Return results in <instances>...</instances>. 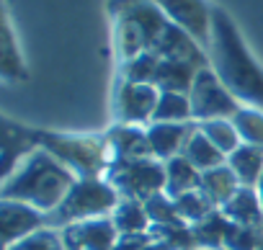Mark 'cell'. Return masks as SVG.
Masks as SVG:
<instances>
[{
    "label": "cell",
    "mask_w": 263,
    "mask_h": 250,
    "mask_svg": "<svg viewBox=\"0 0 263 250\" xmlns=\"http://www.w3.org/2000/svg\"><path fill=\"white\" fill-rule=\"evenodd\" d=\"M230 121H232V127L237 129L242 145L263 147V111L242 106Z\"/></svg>",
    "instance_id": "cell-27"
},
{
    "label": "cell",
    "mask_w": 263,
    "mask_h": 250,
    "mask_svg": "<svg viewBox=\"0 0 263 250\" xmlns=\"http://www.w3.org/2000/svg\"><path fill=\"white\" fill-rule=\"evenodd\" d=\"M209 62L224 88L242 106L263 111V65L248 49L235 18L219 6H214L212 18Z\"/></svg>",
    "instance_id": "cell-1"
},
{
    "label": "cell",
    "mask_w": 263,
    "mask_h": 250,
    "mask_svg": "<svg viewBox=\"0 0 263 250\" xmlns=\"http://www.w3.org/2000/svg\"><path fill=\"white\" fill-rule=\"evenodd\" d=\"M153 121H163V124H186V121H194L189 95L186 93L160 90V101H158V108H155Z\"/></svg>",
    "instance_id": "cell-25"
},
{
    "label": "cell",
    "mask_w": 263,
    "mask_h": 250,
    "mask_svg": "<svg viewBox=\"0 0 263 250\" xmlns=\"http://www.w3.org/2000/svg\"><path fill=\"white\" fill-rule=\"evenodd\" d=\"M65 250H114L116 240L121 237L111 222V217L75 222L60 229Z\"/></svg>",
    "instance_id": "cell-10"
},
{
    "label": "cell",
    "mask_w": 263,
    "mask_h": 250,
    "mask_svg": "<svg viewBox=\"0 0 263 250\" xmlns=\"http://www.w3.org/2000/svg\"><path fill=\"white\" fill-rule=\"evenodd\" d=\"M219 211H222L232 224H240V227H253V229H258V227L263 224V204H260L258 188L242 186Z\"/></svg>",
    "instance_id": "cell-17"
},
{
    "label": "cell",
    "mask_w": 263,
    "mask_h": 250,
    "mask_svg": "<svg viewBox=\"0 0 263 250\" xmlns=\"http://www.w3.org/2000/svg\"><path fill=\"white\" fill-rule=\"evenodd\" d=\"M36 145L54 155L75 178H106V170L111 165V152L106 145V137L93 134H67V132H52L34 127Z\"/></svg>",
    "instance_id": "cell-4"
},
{
    "label": "cell",
    "mask_w": 263,
    "mask_h": 250,
    "mask_svg": "<svg viewBox=\"0 0 263 250\" xmlns=\"http://www.w3.org/2000/svg\"><path fill=\"white\" fill-rule=\"evenodd\" d=\"M199 129L204 132V137L222 152V155H232L242 142H240V134L237 129L232 127V121L230 119H214V121H201L199 124Z\"/></svg>",
    "instance_id": "cell-26"
},
{
    "label": "cell",
    "mask_w": 263,
    "mask_h": 250,
    "mask_svg": "<svg viewBox=\"0 0 263 250\" xmlns=\"http://www.w3.org/2000/svg\"><path fill=\"white\" fill-rule=\"evenodd\" d=\"M199 70H201V67L189 65V62H178V60H160L153 85H155L158 90H168V93H186V95H189V93H191V88H194V80H196Z\"/></svg>",
    "instance_id": "cell-18"
},
{
    "label": "cell",
    "mask_w": 263,
    "mask_h": 250,
    "mask_svg": "<svg viewBox=\"0 0 263 250\" xmlns=\"http://www.w3.org/2000/svg\"><path fill=\"white\" fill-rule=\"evenodd\" d=\"M119 201L121 196L106 178H78L75 186L62 199V204L52 214H47V227L62 229L75 222L111 217Z\"/></svg>",
    "instance_id": "cell-5"
},
{
    "label": "cell",
    "mask_w": 263,
    "mask_h": 250,
    "mask_svg": "<svg viewBox=\"0 0 263 250\" xmlns=\"http://www.w3.org/2000/svg\"><path fill=\"white\" fill-rule=\"evenodd\" d=\"M158 65H160V54L145 52V54L129 60L124 65H116L119 67L116 78L119 80H129V83H153L155 72H158Z\"/></svg>",
    "instance_id": "cell-28"
},
{
    "label": "cell",
    "mask_w": 263,
    "mask_h": 250,
    "mask_svg": "<svg viewBox=\"0 0 263 250\" xmlns=\"http://www.w3.org/2000/svg\"><path fill=\"white\" fill-rule=\"evenodd\" d=\"M0 75L6 83H24L29 80V67L21 54V44L13 31V18L8 6H3V47H0Z\"/></svg>",
    "instance_id": "cell-16"
},
{
    "label": "cell",
    "mask_w": 263,
    "mask_h": 250,
    "mask_svg": "<svg viewBox=\"0 0 263 250\" xmlns=\"http://www.w3.org/2000/svg\"><path fill=\"white\" fill-rule=\"evenodd\" d=\"M222 250H227V247H222Z\"/></svg>",
    "instance_id": "cell-37"
},
{
    "label": "cell",
    "mask_w": 263,
    "mask_h": 250,
    "mask_svg": "<svg viewBox=\"0 0 263 250\" xmlns=\"http://www.w3.org/2000/svg\"><path fill=\"white\" fill-rule=\"evenodd\" d=\"M111 160H135V158H153L147 127H135V124H116L103 134Z\"/></svg>",
    "instance_id": "cell-14"
},
{
    "label": "cell",
    "mask_w": 263,
    "mask_h": 250,
    "mask_svg": "<svg viewBox=\"0 0 263 250\" xmlns=\"http://www.w3.org/2000/svg\"><path fill=\"white\" fill-rule=\"evenodd\" d=\"M176 201V209H178V214H181V219L191 227V224H199L201 219H206L212 211H214V204L204 196V191L199 188V191H189V194H183V196H178V199H173Z\"/></svg>",
    "instance_id": "cell-29"
},
{
    "label": "cell",
    "mask_w": 263,
    "mask_h": 250,
    "mask_svg": "<svg viewBox=\"0 0 263 250\" xmlns=\"http://www.w3.org/2000/svg\"><path fill=\"white\" fill-rule=\"evenodd\" d=\"M0 140H3V178H8L34 150H39L34 127L13 121L11 116H3L0 121Z\"/></svg>",
    "instance_id": "cell-12"
},
{
    "label": "cell",
    "mask_w": 263,
    "mask_h": 250,
    "mask_svg": "<svg viewBox=\"0 0 263 250\" xmlns=\"http://www.w3.org/2000/svg\"><path fill=\"white\" fill-rule=\"evenodd\" d=\"M150 3H155L171 24H176L189 36H194L209 54L214 6H209L206 0H150Z\"/></svg>",
    "instance_id": "cell-9"
},
{
    "label": "cell",
    "mask_w": 263,
    "mask_h": 250,
    "mask_svg": "<svg viewBox=\"0 0 263 250\" xmlns=\"http://www.w3.org/2000/svg\"><path fill=\"white\" fill-rule=\"evenodd\" d=\"M201 188V170H196L183 155L171 158L165 163V196L178 199L189 191H199Z\"/></svg>",
    "instance_id": "cell-20"
},
{
    "label": "cell",
    "mask_w": 263,
    "mask_h": 250,
    "mask_svg": "<svg viewBox=\"0 0 263 250\" xmlns=\"http://www.w3.org/2000/svg\"><path fill=\"white\" fill-rule=\"evenodd\" d=\"M194 132H196V121H186V124L153 121V124H147V140H150L153 158H158L160 163H168L171 158H178Z\"/></svg>",
    "instance_id": "cell-13"
},
{
    "label": "cell",
    "mask_w": 263,
    "mask_h": 250,
    "mask_svg": "<svg viewBox=\"0 0 263 250\" xmlns=\"http://www.w3.org/2000/svg\"><path fill=\"white\" fill-rule=\"evenodd\" d=\"M75 176L47 150H34L0 186V199L29 204L44 214H52L67 191L75 186Z\"/></svg>",
    "instance_id": "cell-2"
},
{
    "label": "cell",
    "mask_w": 263,
    "mask_h": 250,
    "mask_svg": "<svg viewBox=\"0 0 263 250\" xmlns=\"http://www.w3.org/2000/svg\"><path fill=\"white\" fill-rule=\"evenodd\" d=\"M3 250H65V242H62L60 229L44 227V229H39V232H34V235H29V237H24Z\"/></svg>",
    "instance_id": "cell-31"
},
{
    "label": "cell",
    "mask_w": 263,
    "mask_h": 250,
    "mask_svg": "<svg viewBox=\"0 0 263 250\" xmlns=\"http://www.w3.org/2000/svg\"><path fill=\"white\" fill-rule=\"evenodd\" d=\"M147 242H150V235H121L114 250H145Z\"/></svg>",
    "instance_id": "cell-33"
},
{
    "label": "cell",
    "mask_w": 263,
    "mask_h": 250,
    "mask_svg": "<svg viewBox=\"0 0 263 250\" xmlns=\"http://www.w3.org/2000/svg\"><path fill=\"white\" fill-rule=\"evenodd\" d=\"M145 209H147V217H150V224H158V227H181L186 224L176 209V201L165 194H155L153 199L145 201Z\"/></svg>",
    "instance_id": "cell-30"
},
{
    "label": "cell",
    "mask_w": 263,
    "mask_h": 250,
    "mask_svg": "<svg viewBox=\"0 0 263 250\" xmlns=\"http://www.w3.org/2000/svg\"><path fill=\"white\" fill-rule=\"evenodd\" d=\"M232 229V222L219 211L214 209L206 219H201L199 224H191V232H194V240H196V247H204V250H222L224 247V240Z\"/></svg>",
    "instance_id": "cell-24"
},
{
    "label": "cell",
    "mask_w": 263,
    "mask_h": 250,
    "mask_svg": "<svg viewBox=\"0 0 263 250\" xmlns=\"http://www.w3.org/2000/svg\"><path fill=\"white\" fill-rule=\"evenodd\" d=\"M258 196H260V204H263V176H260V183H258Z\"/></svg>",
    "instance_id": "cell-35"
},
{
    "label": "cell",
    "mask_w": 263,
    "mask_h": 250,
    "mask_svg": "<svg viewBox=\"0 0 263 250\" xmlns=\"http://www.w3.org/2000/svg\"><path fill=\"white\" fill-rule=\"evenodd\" d=\"M189 101H191V116L196 124L214 121V119H232L242 108V103L224 88V83L212 67L199 70L194 88L189 93Z\"/></svg>",
    "instance_id": "cell-7"
},
{
    "label": "cell",
    "mask_w": 263,
    "mask_h": 250,
    "mask_svg": "<svg viewBox=\"0 0 263 250\" xmlns=\"http://www.w3.org/2000/svg\"><path fill=\"white\" fill-rule=\"evenodd\" d=\"M227 165H230V168H232V173L237 176L240 186L258 188L260 176H263V147L240 145V147L227 158Z\"/></svg>",
    "instance_id": "cell-21"
},
{
    "label": "cell",
    "mask_w": 263,
    "mask_h": 250,
    "mask_svg": "<svg viewBox=\"0 0 263 250\" xmlns=\"http://www.w3.org/2000/svg\"><path fill=\"white\" fill-rule=\"evenodd\" d=\"M111 222L116 227L119 235H147L150 232V217L142 201H132V199H121L119 206L111 214Z\"/></svg>",
    "instance_id": "cell-22"
},
{
    "label": "cell",
    "mask_w": 263,
    "mask_h": 250,
    "mask_svg": "<svg viewBox=\"0 0 263 250\" xmlns=\"http://www.w3.org/2000/svg\"><path fill=\"white\" fill-rule=\"evenodd\" d=\"M181 155H183L196 170H201V173H206V170L219 168V165L227 163V155H222V152L204 137V132L199 129V124H196V132L189 137V142H186V147H183Z\"/></svg>",
    "instance_id": "cell-23"
},
{
    "label": "cell",
    "mask_w": 263,
    "mask_h": 250,
    "mask_svg": "<svg viewBox=\"0 0 263 250\" xmlns=\"http://www.w3.org/2000/svg\"><path fill=\"white\" fill-rule=\"evenodd\" d=\"M106 181L116 188L121 199L147 201L155 194L165 191V163L158 158H135V160H111Z\"/></svg>",
    "instance_id": "cell-6"
},
{
    "label": "cell",
    "mask_w": 263,
    "mask_h": 250,
    "mask_svg": "<svg viewBox=\"0 0 263 250\" xmlns=\"http://www.w3.org/2000/svg\"><path fill=\"white\" fill-rule=\"evenodd\" d=\"M155 54H160V60H178V62H189V65H196V67H212L209 62V54L206 49L194 39L189 36L183 29H178L176 24L168 26V31L163 34Z\"/></svg>",
    "instance_id": "cell-15"
},
{
    "label": "cell",
    "mask_w": 263,
    "mask_h": 250,
    "mask_svg": "<svg viewBox=\"0 0 263 250\" xmlns=\"http://www.w3.org/2000/svg\"><path fill=\"white\" fill-rule=\"evenodd\" d=\"M158 101H160V90L153 83H129V80H119V78L114 83V119H116V124L147 127V124H153Z\"/></svg>",
    "instance_id": "cell-8"
},
{
    "label": "cell",
    "mask_w": 263,
    "mask_h": 250,
    "mask_svg": "<svg viewBox=\"0 0 263 250\" xmlns=\"http://www.w3.org/2000/svg\"><path fill=\"white\" fill-rule=\"evenodd\" d=\"M114 21V54L124 65L145 52H155L171 21L150 0H108Z\"/></svg>",
    "instance_id": "cell-3"
},
{
    "label": "cell",
    "mask_w": 263,
    "mask_h": 250,
    "mask_svg": "<svg viewBox=\"0 0 263 250\" xmlns=\"http://www.w3.org/2000/svg\"><path fill=\"white\" fill-rule=\"evenodd\" d=\"M240 188L242 186H240L237 176L232 173V168L227 163L219 165V168H212V170L201 173V191L214 204V209H222Z\"/></svg>",
    "instance_id": "cell-19"
},
{
    "label": "cell",
    "mask_w": 263,
    "mask_h": 250,
    "mask_svg": "<svg viewBox=\"0 0 263 250\" xmlns=\"http://www.w3.org/2000/svg\"><path fill=\"white\" fill-rule=\"evenodd\" d=\"M191 250H204V247H191Z\"/></svg>",
    "instance_id": "cell-36"
},
{
    "label": "cell",
    "mask_w": 263,
    "mask_h": 250,
    "mask_svg": "<svg viewBox=\"0 0 263 250\" xmlns=\"http://www.w3.org/2000/svg\"><path fill=\"white\" fill-rule=\"evenodd\" d=\"M255 250H263V224L258 227V247Z\"/></svg>",
    "instance_id": "cell-34"
},
{
    "label": "cell",
    "mask_w": 263,
    "mask_h": 250,
    "mask_svg": "<svg viewBox=\"0 0 263 250\" xmlns=\"http://www.w3.org/2000/svg\"><path fill=\"white\" fill-rule=\"evenodd\" d=\"M47 227V214L11 199H0V232H3V247L39 232Z\"/></svg>",
    "instance_id": "cell-11"
},
{
    "label": "cell",
    "mask_w": 263,
    "mask_h": 250,
    "mask_svg": "<svg viewBox=\"0 0 263 250\" xmlns=\"http://www.w3.org/2000/svg\"><path fill=\"white\" fill-rule=\"evenodd\" d=\"M224 247L227 250H255L258 247V229L232 224V229L224 240Z\"/></svg>",
    "instance_id": "cell-32"
}]
</instances>
